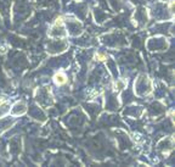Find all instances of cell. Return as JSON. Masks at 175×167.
Listing matches in <instances>:
<instances>
[{
	"mask_svg": "<svg viewBox=\"0 0 175 167\" xmlns=\"http://www.w3.org/2000/svg\"><path fill=\"white\" fill-rule=\"evenodd\" d=\"M54 81L56 84H63V83H66L67 80H66V76L63 73H56L54 77Z\"/></svg>",
	"mask_w": 175,
	"mask_h": 167,
	"instance_id": "1",
	"label": "cell"
}]
</instances>
